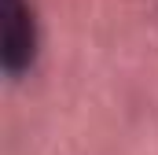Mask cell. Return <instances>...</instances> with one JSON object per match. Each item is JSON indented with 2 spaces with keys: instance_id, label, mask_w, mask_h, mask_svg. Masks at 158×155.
Returning <instances> with one entry per match:
<instances>
[{
  "instance_id": "6da1fadb",
  "label": "cell",
  "mask_w": 158,
  "mask_h": 155,
  "mask_svg": "<svg viewBox=\"0 0 158 155\" xmlns=\"http://www.w3.org/2000/svg\"><path fill=\"white\" fill-rule=\"evenodd\" d=\"M37 59V22L26 0H4V30H0V63L11 78L26 74Z\"/></svg>"
}]
</instances>
